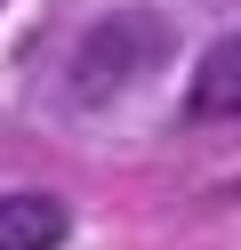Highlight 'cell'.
I'll list each match as a JSON object with an SVG mask.
<instances>
[{
	"label": "cell",
	"instance_id": "7a4b0ae2",
	"mask_svg": "<svg viewBox=\"0 0 241 250\" xmlns=\"http://www.w3.org/2000/svg\"><path fill=\"white\" fill-rule=\"evenodd\" d=\"M185 113L193 121H241V33H225V41L201 49L193 89H185Z\"/></svg>",
	"mask_w": 241,
	"mask_h": 250
},
{
	"label": "cell",
	"instance_id": "3957f363",
	"mask_svg": "<svg viewBox=\"0 0 241 250\" xmlns=\"http://www.w3.org/2000/svg\"><path fill=\"white\" fill-rule=\"evenodd\" d=\"M73 234L56 194H0V250H56Z\"/></svg>",
	"mask_w": 241,
	"mask_h": 250
},
{
	"label": "cell",
	"instance_id": "6da1fadb",
	"mask_svg": "<svg viewBox=\"0 0 241 250\" xmlns=\"http://www.w3.org/2000/svg\"><path fill=\"white\" fill-rule=\"evenodd\" d=\"M169 49H177L169 17H153V8H105V17L73 41V57H64V97H73V105H112L129 81H145Z\"/></svg>",
	"mask_w": 241,
	"mask_h": 250
}]
</instances>
